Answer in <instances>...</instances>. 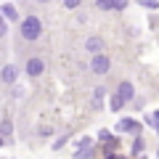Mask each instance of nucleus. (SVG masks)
<instances>
[{
  "mask_svg": "<svg viewBox=\"0 0 159 159\" xmlns=\"http://www.w3.org/2000/svg\"><path fill=\"white\" fill-rule=\"evenodd\" d=\"M0 127H3V138H6V143H8V141H11V130H13L11 119H3V125H0Z\"/></svg>",
  "mask_w": 159,
  "mask_h": 159,
  "instance_id": "9b49d317",
  "label": "nucleus"
},
{
  "mask_svg": "<svg viewBox=\"0 0 159 159\" xmlns=\"http://www.w3.org/2000/svg\"><path fill=\"white\" fill-rule=\"evenodd\" d=\"M24 72H27L29 77H40V74L45 72V61H43V58H37V56L29 58V61L24 64Z\"/></svg>",
  "mask_w": 159,
  "mask_h": 159,
  "instance_id": "7ed1b4c3",
  "label": "nucleus"
},
{
  "mask_svg": "<svg viewBox=\"0 0 159 159\" xmlns=\"http://www.w3.org/2000/svg\"><path fill=\"white\" fill-rule=\"evenodd\" d=\"M37 3H51V0H37Z\"/></svg>",
  "mask_w": 159,
  "mask_h": 159,
  "instance_id": "dca6fc26",
  "label": "nucleus"
},
{
  "mask_svg": "<svg viewBox=\"0 0 159 159\" xmlns=\"http://www.w3.org/2000/svg\"><path fill=\"white\" fill-rule=\"evenodd\" d=\"M103 96H106V88H96V93H93V109L103 106Z\"/></svg>",
  "mask_w": 159,
  "mask_h": 159,
  "instance_id": "6e6552de",
  "label": "nucleus"
},
{
  "mask_svg": "<svg viewBox=\"0 0 159 159\" xmlns=\"http://www.w3.org/2000/svg\"><path fill=\"white\" fill-rule=\"evenodd\" d=\"M135 3H141V6L148 8V11H157L159 8V0H135Z\"/></svg>",
  "mask_w": 159,
  "mask_h": 159,
  "instance_id": "ddd939ff",
  "label": "nucleus"
},
{
  "mask_svg": "<svg viewBox=\"0 0 159 159\" xmlns=\"http://www.w3.org/2000/svg\"><path fill=\"white\" fill-rule=\"evenodd\" d=\"M3 16H6L8 21H16V19H19V13H16V8H13L11 3H3Z\"/></svg>",
  "mask_w": 159,
  "mask_h": 159,
  "instance_id": "1a4fd4ad",
  "label": "nucleus"
},
{
  "mask_svg": "<svg viewBox=\"0 0 159 159\" xmlns=\"http://www.w3.org/2000/svg\"><path fill=\"white\" fill-rule=\"evenodd\" d=\"M122 106H125V101H122V96H119V93H117V96H111V111H119Z\"/></svg>",
  "mask_w": 159,
  "mask_h": 159,
  "instance_id": "f8f14e48",
  "label": "nucleus"
},
{
  "mask_svg": "<svg viewBox=\"0 0 159 159\" xmlns=\"http://www.w3.org/2000/svg\"><path fill=\"white\" fill-rule=\"evenodd\" d=\"M154 117H157V119H159V111H157V114H154Z\"/></svg>",
  "mask_w": 159,
  "mask_h": 159,
  "instance_id": "f3484780",
  "label": "nucleus"
},
{
  "mask_svg": "<svg viewBox=\"0 0 159 159\" xmlns=\"http://www.w3.org/2000/svg\"><path fill=\"white\" fill-rule=\"evenodd\" d=\"M85 48H88L90 53H101V48H103V40H101V37H88Z\"/></svg>",
  "mask_w": 159,
  "mask_h": 159,
  "instance_id": "0eeeda50",
  "label": "nucleus"
},
{
  "mask_svg": "<svg viewBox=\"0 0 159 159\" xmlns=\"http://www.w3.org/2000/svg\"><path fill=\"white\" fill-rule=\"evenodd\" d=\"M16 77H19V69L13 66V64H8V66L3 69V74H0V80H3L6 85H13V82H16Z\"/></svg>",
  "mask_w": 159,
  "mask_h": 159,
  "instance_id": "39448f33",
  "label": "nucleus"
},
{
  "mask_svg": "<svg viewBox=\"0 0 159 159\" xmlns=\"http://www.w3.org/2000/svg\"><path fill=\"white\" fill-rule=\"evenodd\" d=\"M125 6H127V0H117V11H122Z\"/></svg>",
  "mask_w": 159,
  "mask_h": 159,
  "instance_id": "2eb2a0df",
  "label": "nucleus"
},
{
  "mask_svg": "<svg viewBox=\"0 0 159 159\" xmlns=\"http://www.w3.org/2000/svg\"><path fill=\"white\" fill-rule=\"evenodd\" d=\"M80 3H82V0H64V8L74 11V8H80Z\"/></svg>",
  "mask_w": 159,
  "mask_h": 159,
  "instance_id": "4468645a",
  "label": "nucleus"
},
{
  "mask_svg": "<svg viewBox=\"0 0 159 159\" xmlns=\"http://www.w3.org/2000/svg\"><path fill=\"white\" fill-rule=\"evenodd\" d=\"M138 122H133V119H122V122H119L117 125V130H122V133H138Z\"/></svg>",
  "mask_w": 159,
  "mask_h": 159,
  "instance_id": "423d86ee",
  "label": "nucleus"
},
{
  "mask_svg": "<svg viewBox=\"0 0 159 159\" xmlns=\"http://www.w3.org/2000/svg\"><path fill=\"white\" fill-rule=\"evenodd\" d=\"M90 69H93V74L103 77V74H109V69H111V61H109L106 53H96V56H93V61H90Z\"/></svg>",
  "mask_w": 159,
  "mask_h": 159,
  "instance_id": "f03ea898",
  "label": "nucleus"
},
{
  "mask_svg": "<svg viewBox=\"0 0 159 159\" xmlns=\"http://www.w3.org/2000/svg\"><path fill=\"white\" fill-rule=\"evenodd\" d=\"M40 34H43V21H40L37 16H27V19H21V37H24V40L34 43Z\"/></svg>",
  "mask_w": 159,
  "mask_h": 159,
  "instance_id": "f257e3e1",
  "label": "nucleus"
},
{
  "mask_svg": "<svg viewBox=\"0 0 159 159\" xmlns=\"http://www.w3.org/2000/svg\"><path fill=\"white\" fill-rule=\"evenodd\" d=\"M101 11H117V0H98Z\"/></svg>",
  "mask_w": 159,
  "mask_h": 159,
  "instance_id": "9d476101",
  "label": "nucleus"
},
{
  "mask_svg": "<svg viewBox=\"0 0 159 159\" xmlns=\"http://www.w3.org/2000/svg\"><path fill=\"white\" fill-rule=\"evenodd\" d=\"M119 96H122V101H133V98H135V88H133V82H119Z\"/></svg>",
  "mask_w": 159,
  "mask_h": 159,
  "instance_id": "20e7f679",
  "label": "nucleus"
}]
</instances>
